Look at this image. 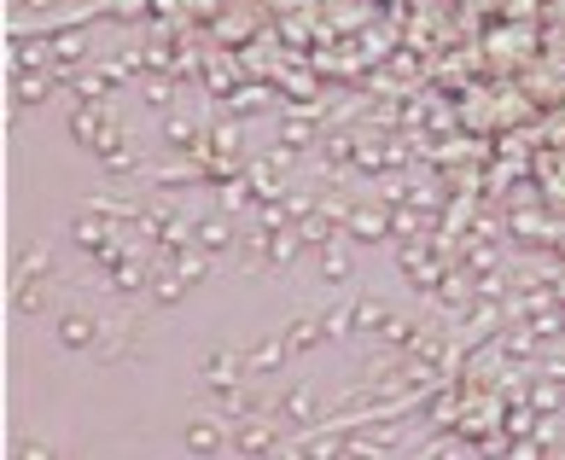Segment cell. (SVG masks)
Returning a JSON list of instances; mask_svg holds the SVG:
<instances>
[{
  "mask_svg": "<svg viewBox=\"0 0 565 460\" xmlns=\"http://www.w3.org/2000/svg\"><path fill=\"white\" fill-rule=\"evenodd\" d=\"M204 379H210L216 390H227V385H234V379H239V361H234V355H210V367H204Z\"/></svg>",
  "mask_w": 565,
  "mask_h": 460,
  "instance_id": "obj_1",
  "label": "cell"
},
{
  "mask_svg": "<svg viewBox=\"0 0 565 460\" xmlns=\"http://www.w3.org/2000/svg\"><path fill=\"white\" fill-rule=\"evenodd\" d=\"M88 326H93V321H82V315H70V321H64V326H59V338H64V344H76V350H82V344H88V338H93V332H88Z\"/></svg>",
  "mask_w": 565,
  "mask_h": 460,
  "instance_id": "obj_2",
  "label": "cell"
},
{
  "mask_svg": "<svg viewBox=\"0 0 565 460\" xmlns=\"http://www.w3.org/2000/svg\"><path fill=\"white\" fill-rule=\"evenodd\" d=\"M198 239H204L210 251H222V245H227V222H204V227H198Z\"/></svg>",
  "mask_w": 565,
  "mask_h": 460,
  "instance_id": "obj_3",
  "label": "cell"
},
{
  "mask_svg": "<svg viewBox=\"0 0 565 460\" xmlns=\"http://www.w3.org/2000/svg\"><path fill=\"white\" fill-rule=\"evenodd\" d=\"M187 443L193 449H216L222 437H216V425H187Z\"/></svg>",
  "mask_w": 565,
  "mask_h": 460,
  "instance_id": "obj_4",
  "label": "cell"
},
{
  "mask_svg": "<svg viewBox=\"0 0 565 460\" xmlns=\"http://www.w3.org/2000/svg\"><path fill=\"white\" fill-rule=\"evenodd\" d=\"M326 274H338V280H344V274H350V256H344V251H332V256H326Z\"/></svg>",
  "mask_w": 565,
  "mask_h": 460,
  "instance_id": "obj_5",
  "label": "cell"
},
{
  "mask_svg": "<svg viewBox=\"0 0 565 460\" xmlns=\"http://www.w3.org/2000/svg\"><path fill=\"white\" fill-rule=\"evenodd\" d=\"M18 309H41V286H24L18 291Z\"/></svg>",
  "mask_w": 565,
  "mask_h": 460,
  "instance_id": "obj_6",
  "label": "cell"
}]
</instances>
